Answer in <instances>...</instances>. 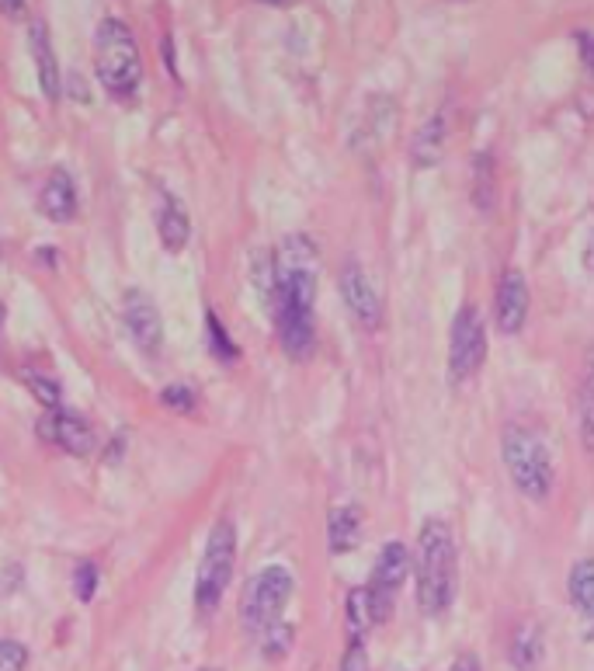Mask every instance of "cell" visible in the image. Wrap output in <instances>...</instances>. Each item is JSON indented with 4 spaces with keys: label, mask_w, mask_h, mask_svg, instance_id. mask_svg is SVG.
I'll return each mask as SVG.
<instances>
[{
    "label": "cell",
    "mask_w": 594,
    "mask_h": 671,
    "mask_svg": "<svg viewBox=\"0 0 594 671\" xmlns=\"http://www.w3.org/2000/svg\"><path fill=\"white\" fill-rule=\"evenodd\" d=\"M21 379H25V386L35 393V400H39L42 407H49V411H53V407H60L63 390H60V383H56L53 376L39 373V369H25V373H21Z\"/></svg>",
    "instance_id": "obj_24"
},
{
    "label": "cell",
    "mask_w": 594,
    "mask_h": 671,
    "mask_svg": "<svg viewBox=\"0 0 594 671\" xmlns=\"http://www.w3.org/2000/svg\"><path fill=\"white\" fill-rule=\"evenodd\" d=\"M577 42H581V56H584V67L594 70V39L588 32H577Z\"/></svg>",
    "instance_id": "obj_31"
},
{
    "label": "cell",
    "mask_w": 594,
    "mask_h": 671,
    "mask_svg": "<svg viewBox=\"0 0 594 671\" xmlns=\"http://www.w3.org/2000/svg\"><path fill=\"white\" fill-rule=\"evenodd\" d=\"M501 459L522 498L546 501L553 494V456H549V446L542 442L539 432H532L528 425H508L501 435Z\"/></svg>",
    "instance_id": "obj_4"
},
{
    "label": "cell",
    "mask_w": 594,
    "mask_h": 671,
    "mask_svg": "<svg viewBox=\"0 0 594 671\" xmlns=\"http://www.w3.org/2000/svg\"><path fill=\"white\" fill-rule=\"evenodd\" d=\"M317 247L310 237H285L271 254V310L282 352L306 362L317 345Z\"/></svg>",
    "instance_id": "obj_1"
},
{
    "label": "cell",
    "mask_w": 594,
    "mask_h": 671,
    "mask_svg": "<svg viewBox=\"0 0 594 671\" xmlns=\"http://www.w3.org/2000/svg\"><path fill=\"white\" fill-rule=\"evenodd\" d=\"M233 567H237V525L230 519H219L205 539L202 560H198L195 578V605L202 616H212L230 588Z\"/></svg>",
    "instance_id": "obj_5"
},
{
    "label": "cell",
    "mask_w": 594,
    "mask_h": 671,
    "mask_svg": "<svg viewBox=\"0 0 594 671\" xmlns=\"http://www.w3.org/2000/svg\"><path fill=\"white\" fill-rule=\"evenodd\" d=\"M473 206L480 213H494L497 206V171L490 153H476L473 157Z\"/></svg>",
    "instance_id": "obj_20"
},
{
    "label": "cell",
    "mask_w": 594,
    "mask_h": 671,
    "mask_svg": "<svg viewBox=\"0 0 594 671\" xmlns=\"http://www.w3.org/2000/svg\"><path fill=\"white\" fill-rule=\"evenodd\" d=\"M341 671H369V651H365L362 637H351L348 651L341 658Z\"/></svg>",
    "instance_id": "obj_29"
},
{
    "label": "cell",
    "mask_w": 594,
    "mask_h": 671,
    "mask_svg": "<svg viewBox=\"0 0 594 671\" xmlns=\"http://www.w3.org/2000/svg\"><path fill=\"white\" fill-rule=\"evenodd\" d=\"M157 233H160V244L171 254H178L181 247L188 244V237H192V223H188L185 209L167 192L157 195Z\"/></svg>",
    "instance_id": "obj_15"
},
{
    "label": "cell",
    "mask_w": 594,
    "mask_h": 671,
    "mask_svg": "<svg viewBox=\"0 0 594 671\" xmlns=\"http://www.w3.org/2000/svg\"><path fill=\"white\" fill-rule=\"evenodd\" d=\"M278 4H289V0H278Z\"/></svg>",
    "instance_id": "obj_36"
},
{
    "label": "cell",
    "mask_w": 594,
    "mask_h": 671,
    "mask_svg": "<svg viewBox=\"0 0 594 671\" xmlns=\"http://www.w3.org/2000/svg\"><path fill=\"white\" fill-rule=\"evenodd\" d=\"M160 53H164L167 67H171V77H178V67H174V39H171V35H164V42H160Z\"/></svg>",
    "instance_id": "obj_33"
},
{
    "label": "cell",
    "mask_w": 594,
    "mask_h": 671,
    "mask_svg": "<svg viewBox=\"0 0 594 671\" xmlns=\"http://www.w3.org/2000/svg\"><path fill=\"white\" fill-rule=\"evenodd\" d=\"M528 282L518 268H504L494 293V320L501 334H518L528 317Z\"/></svg>",
    "instance_id": "obj_11"
},
{
    "label": "cell",
    "mask_w": 594,
    "mask_h": 671,
    "mask_svg": "<svg viewBox=\"0 0 594 671\" xmlns=\"http://www.w3.org/2000/svg\"><path fill=\"white\" fill-rule=\"evenodd\" d=\"M511 665L518 671H539L542 658H546V633H542L539 623H522L511 637V651H508Z\"/></svg>",
    "instance_id": "obj_19"
},
{
    "label": "cell",
    "mask_w": 594,
    "mask_h": 671,
    "mask_svg": "<svg viewBox=\"0 0 594 671\" xmlns=\"http://www.w3.org/2000/svg\"><path fill=\"white\" fill-rule=\"evenodd\" d=\"M483 359H487V324H483V313L466 303L456 310L449 327V379L452 383L473 379Z\"/></svg>",
    "instance_id": "obj_7"
},
{
    "label": "cell",
    "mask_w": 594,
    "mask_h": 671,
    "mask_svg": "<svg viewBox=\"0 0 594 671\" xmlns=\"http://www.w3.org/2000/svg\"><path fill=\"white\" fill-rule=\"evenodd\" d=\"M28 46H32V56H35V70H39V84H42V94H46L49 101L60 98V63H56V53H53V39H49V28L46 21H32L28 25Z\"/></svg>",
    "instance_id": "obj_13"
},
{
    "label": "cell",
    "mask_w": 594,
    "mask_h": 671,
    "mask_svg": "<svg viewBox=\"0 0 594 671\" xmlns=\"http://www.w3.org/2000/svg\"><path fill=\"white\" fill-rule=\"evenodd\" d=\"M292 592H296V578H292L289 567L271 564L254 574L244 588V598H240L244 630L251 633V637H261L264 630L282 623V612H285V605H289Z\"/></svg>",
    "instance_id": "obj_6"
},
{
    "label": "cell",
    "mask_w": 594,
    "mask_h": 671,
    "mask_svg": "<svg viewBox=\"0 0 594 671\" xmlns=\"http://www.w3.org/2000/svg\"><path fill=\"white\" fill-rule=\"evenodd\" d=\"M39 435L53 446H60L70 456H91L94 449V428L87 418L66 411V407H53V411L42 414L39 421Z\"/></svg>",
    "instance_id": "obj_10"
},
{
    "label": "cell",
    "mask_w": 594,
    "mask_h": 671,
    "mask_svg": "<svg viewBox=\"0 0 594 671\" xmlns=\"http://www.w3.org/2000/svg\"><path fill=\"white\" fill-rule=\"evenodd\" d=\"M570 602L584 619V637L594 640V557H584L570 571Z\"/></svg>",
    "instance_id": "obj_17"
},
{
    "label": "cell",
    "mask_w": 594,
    "mask_h": 671,
    "mask_svg": "<svg viewBox=\"0 0 594 671\" xmlns=\"http://www.w3.org/2000/svg\"><path fill=\"white\" fill-rule=\"evenodd\" d=\"M198 671H219V668H198Z\"/></svg>",
    "instance_id": "obj_35"
},
{
    "label": "cell",
    "mask_w": 594,
    "mask_h": 671,
    "mask_svg": "<svg viewBox=\"0 0 594 671\" xmlns=\"http://www.w3.org/2000/svg\"><path fill=\"white\" fill-rule=\"evenodd\" d=\"M358 539H362V512H358L355 505H341L330 512V522H327V546L334 557H341V553H351L358 546Z\"/></svg>",
    "instance_id": "obj_18"
},
{
    "label": "cell",
    "mask_w": 594,
    "mask_h": 671,
    "mask_svg": "<svg viewBox=\"0 0 594 671\" xmlns=\"http://www.w3.org/2000/svg\"><path fill=\"white\" fill-rule=\"evenodd\" d=\"M98 564L94 560H84V564L73 571V595L80 598V602H91L94 592H98Z\"/></svg>",
    "instance_id": "obj_26"
},
{
    "label": "cell",
    "mask_w": 594,
    "mask_h": 671,
    "mask_svg": "<svg viewBox=\"0 0 594 671\" xmlns=\"http://www.w3.org/2000/svg\"><path fill=\"white\" fill-rule=\"evenodd\" d=\"M410 567H414V560H410V550L400 543V539H393V543H386L383 550H379L376 567H372V578H369V585H365L369 605H372V623L376 626L393 616L396 595H400Z\"/></svg>",
    "instance_id": "obj_8"
},
{
    "label": "cell",
    "mask_w": 594,
    "mask_h": 671,
    "mask_svg": "<svg viewBox=\"0 0 594 671\" xmlns=\"http://www.w3.org/2000/svg\"><path fill=\"white\" fill-rule=\"evenodd\" d=\"M337 286H341L344 303H348V310L355 313L358 324L369 327V331L379 327V320H383V299H379L376 282L369 279V272H365L358 261H348V265L341 268Z\"/></svg>",
    "instance_id": "obj_9"
},
{
    "label": "cell",
    "mask_w": 594,
    "mask_h": 671,
    "mask_svg": "<svg viewBox=\"0 0 594 671\" xmlns=\"http://www.w3.org/2000/svg\"><path fill=\"white\" fill-rule=\"evenodd\" d=\"M445 140H449V119L445 112H435L421 129H417L414 143H410V157L417 167H435L445 153Z\"/></svg>",
    "instance_id": "obj_16"
},
{
    "label": "cell",
    "mask_w": 594,
    "mask_h": 671,
    "mask_svg": "<svg viewBox=\"0 0 594 671\" xmlns=\"http://www.w3.org/2000/svg\"><path fill=\"white\" fill-rule=\"evenodd\" d=\"M28 651L18 640H0V671H25Z\"/></svg>",
    "instance_id": "obj_28"
},
{
    "label": "cell",
    "mask_w": 594,
    "mask_h": 671,
    "mask_svg": "<svg viewBox=\"0 0 594 671\" xmlns=\"http://www.w3.org/2000/svg\"><path fill=\"white\" fill-rule=\"evenodd\" d=\"M292 637H296V630H292L289 623H275V626H271V630H264L261 637H258L264 658H268V661L285 658V654L292 651Z\"/></svg>",
    "instance_id": "obj_25"
},
{
    "label": "cell",
    "mask_w": 594,
    "mask_h": 671,
    "mask_svg": "<svg viewBox=\"0 0 594 671\" xmlns=\"http://www.w3.org/2000/svg\"><path fill=\"white\" fill-rule=\"evenodd\" d=\"M39 206L42 213H46V220L53 223H70L73 216H77V185H73L70 171L56 167V171L49 174L46 185H42Z\"/></svg>",
    "instance_id": "obj_14"
},
{
    "label": "cell",
    "mask_w": 594,
    "mask_h": 671,
    "mask_svg": "<svg viewBox=\"0 0 594 671\" xmlns=\"http://www.w3.org/2000/svg\"><path fill=\"white\" fill-rule=\"evenodd\" d=\"M160 404L171 407V411H178V414H192L195 411V393H192V386H188V383L164 386V393H160Z\"/></svg>",
    "instance_id": "obj_27"
},
{
    "label": "cell",
    "mask_w": 594,
    "mask_h": 671,
    "mask_svg": "<svg viewBox=\"0 0 594 671\" xmlns=\"http://www.w3.org/2000/svg\"><path fill=\"white\" fill-rule=\"evenodd\" d=\"M205 338H209V352L216 355L219 362H237L240 359V348H237V341L226 334V327H223V320L216 317V313H205Z\"/></svg>",
    "instance_id": "obj_22"
},
{
    "label": "cell",
    "mask_w": 594,
    "mask_h": 671,
    "mask_svg": "<svg viewBox=\"0 0 594 671\" xmlns=\"http://www.w3.org/2000/svg\"><path fill=\"white\" fill-rule=\"evenodd\" d=\"M0 11H4V18L21 21L25 18V11H28V4L25 0H0Z\"/></svg>",
    "instance_id": "obj_30"
},
{
    "label": "cell",
    "mask_w": 594,
    "mask_h": 671,
    "mask_svg": "<svg viewBox=\"0 0 594 671\" xmlns=\"http://www.w3.org/2000/svg\"><path fill=\"white\" fill-rule=\"evenodd\" d=\"M581 442L584 449L594 456V348L588 355V369H584V383H581Z\"/></svg>",
    "instance_id": "obj_21"
},
{
    "label": "cell",
    "mask_w": 594,
    "mask_h": 671,
    "mask_svg": "<svg viewBox=\"0 0 594 671\" xmlns=\"http://www.w3.org/2000/svg\"><path fill=\"white\" fill-rule=\"evenodd\" d=\"M94 74L112 98L126 101L139 91L143 80V56H139L136 35L126 21L105 18L94 32Z\"/></svg>",
    "instance_id": "obj_3"
},
{
    "label": "cell",
    "mask_w": 594,
    "mask_h": 671,
    "mask_svg": "<svg viewBox=\"0 0 594 671\" xmlns=\"http://www.w3.org/2000/svg\"><path fill=\"white\" fill-rule=\"evenodd\" d=\"M372 605H369V592L365 588H355V592L348 595V633L351 637H362L372 630Z\"/></svg>",
    "instance_id": "obj_23"
},
{
    "label": "cell",
    "mask_w": 594,
    "mask_h": 671,
    "mask_svg": "<svg viewBox=\"0 0 594 671\" xmlns=\"http://www.w3.org/2000/svg\"><path fill=\"white\" fill-rule=\"evenodd\" d=\"M122 449H126V432L115 435V449H112V452H105V463H119Z\"/></svg>",
    "instance_id": "obj_34"
},
{
    "label": "cell",
    "mask_w": 594,
    "mask_h": 671,
    "mask_svg": "<svg viewBox=\"0 0 594 671\" xmlns=\"http://www.w3.org/2000/svg\"><path fill=\"white\" fill-rule=\"evenodd\" d=\"M126 327L143 355L153 359L160 352V345H164V324H160V313L153 306V299L139 293V289H132L126 296Z\"/></svg>",
    "instance_id": "obj_12"
},
{
    "label": "cell",
    "mask_w": 594,
    "mask_h": 671,
    "mask_svg": "<svg viewBox=\"0 0 594 671\" xmlns=\"http://www.w3.org/2000/svg\"><path fill=\"white\" fill-rule=\"evenodd\" d=\"M456 571H459V550L449 522L428 519L417 532V605L424 616H442L449 612L456 598Z\"/></svg>",
    "instance_id": "obj_2"
},
{
    "label": "cell",
    "mask_w": 594,
    "mask_h": 671,
    "mask_svg": "<svg viewBox=\"0 0 594 671\" xmlns=\"http://www.w3.org/2000/svg\"><path fill=\"white\" fill-rule=\"evenodd\" d=\"M449 671H483V668H480V661H476L473 654H459V658L452 661Z\"/></svg>",
    "instance_id": "obj_32"
}]
</instances>
